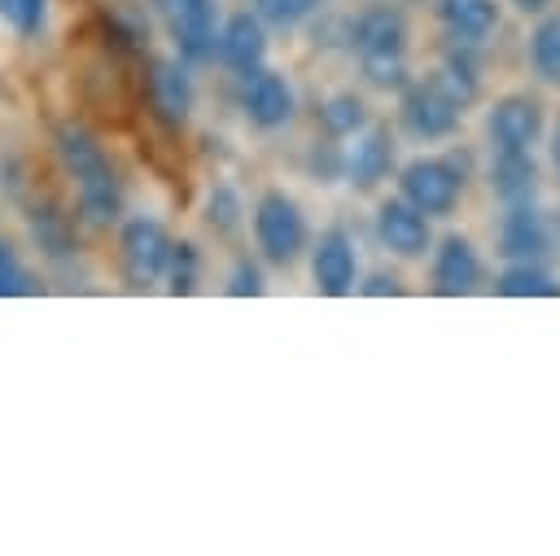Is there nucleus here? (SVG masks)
<instances>
[{
    "instance_id": "21",
    "label": "nucleus",
    "mask_w": 560,
    "mask_h": 556,
    "mask_svg": "<svg viewBox=\"0 0 560 556\" xmlns=\"http://www.w3.org/2000/svg\"><path fill=\"white\" fill-rule=\"evenodd\" d=\"M499 293L503 298H556L560 285L542 263H508L499 276Z\"/></svg>"
},
{
    "instance_id": "7",
    "label": "nucleus",
    "mask_w": 560,
    "mask_h": 556,
    "mask_svg": "<svg viewBox=\"0 0 560 556\" xmlns=\"http://www.w3.org/2000/svg\"><path fill=\"white\" fill-rule=\"evenodd\" d=\"M486 127H490V140L499 153H529L542 136V105L525 92H512V96L494 101Z\"/></svg>"
},
{
    "instance_id": "5",
    "label": "nucleus",
    "mask_w": 560,
    "mask_h": 556,
    "mask_svg": "<svg viewBox=\"0 0 560 556\" xmlns=\"http://www.w3.org/2000/svg\"><path fill=\"white\" fill-rule=\"evenodd\" d=\"M184 61H210L219 39V0H153Z\"/></svg>"
},
{
    "instance_id": "10",
    "label": "nucleus",
    "mask_w": 560,
    "mask_h": 556,
    "mask_svg": "<svg viewBox=\"0 0 560 556\" xmlns=\"http://www.w3.org/2000/svg\"><path fill=\"white\" fill-rule=\"evenodd\" d=\"M547 250H551V228H547L542 210L534 201L508 206V215L499 223V254L508 263H538Z\"/></svg>"
},
{
    "instance_id": "1",
    "label": "nucleus",
    "mask_w": 560,
    "mask_h": 556,
    "mask_svg": "<svg viewBox=\"0 0 560 556\" xmlns=\"http://www.w3.org/2000/svg\"><path fill=\"white\" fill-rule=\"evenodd\" d=\"M350 48L372 88L407 83V18L389 4H372L350 26Z\"/></svg>"
},
{
    "instance_id": "32",
    "label": "nucleus",
    "mask_w": 560,
    "mask_h": 556,
    "mask_svg": "<svg viewBox=\"0 0 560 556\" xmlns=\"http://www.w3.org/2000/svg\"><path fill=\"white\" fill-rule=\"evenodd\" d=\"M512 4H516L521 13H542V9L551 4V0H512Z\"/></svg>"
},
{
    "instance_id": "20",
    "label": "nucleus",
    "mask_w": 560,
    "mask_h": 556,
    "mask_svg": "<svg viewBox=\"0 0 560 556\" xmlns=\"http://www.w3.org/2000/svg\"><path fill=\"white\" fill-rule=\"evenodd\" d=\"M433 83L464 109L468 101H477V92H481V79H477V61H472V53L459 44L442 66H438V74H433Z\"/></svg>"
},
{
    "instance_id": "28",
    "label": "nucleus",
    "mask_w": 560,
    "mask_h": 556,
    "mask_svg": "<svg viewBox=\"0 0 560 556\" xmlns=\"http://www.w3.org/2000/svg\"><path fill=\"white\" fill-rule=\"evenodd\" d=\"M315 9H319V0H254V13H258L267 26H280V31L306 22Z\"/></svg>"
},
{
    "instance_id": "13",
    "label": "nucleus",
    "mask_w": 560,
    "mask_h": 556,
    "mask_svg": "<svg viewBox=\"0 0 560 556\" xmlns=\"http://www.w3.org/2000/svg\"><path fill=\"white\" fill-rule=\"evenodd\" d=\"M394 166V140H389V127H368V131H354V144L341 153V175L359 188H372L389 175Z\"/></svg>"
},
{
    "instance_id": "6",
    "label": "nucleus",
    "mask_w": 560,
    "mask_h": 556,
    "mask_svg": "<svg viewBox=\"0 0 560 556\" xmlns=\"http://www.w3.org/2000/svg\"><path fill=\"white\" fill-rule=\"evenodd\" d=\"M459 105L433 83H407L402 88V105H398V118H402V131L416 136V140H446L455 127H459Z\"/></svg>"
},
{
    "instance_id": "2",
    "label": "nucleus",
    "mask_w": 560,
    "mask_h": 556,
    "mask_svg": "<svg viewBox=\"0 0 560 556\" xmlns=\"http://www.w3.org/2000/svg\"><path fill=\"white\" fill-rule=\"evenodd\" d=\"M254 241H258L262 258L276 263V267L298 263L302 250H306V219H302V206H298L289 193H280V188L262 193V197L254 201Z\"/></svg>"
},
{
    "instance_id": "23",
    "label": "nucleus",
    "mask_w": 560,
    "mask_h": 556,
    "mask_svg": "<svg viewBox=\"0 0 560 556\" xmlns=\"http://www.w3.org/2000/svg\"><path fill=\"white\" fill-rule=\"evenodd\" d=\"M319 123H324L328 136H354V131L368 127V109H363V101L354 92H337V96H328L319 105Z\"/></svg>"
},
{
    "instance_id": "33",
    "label": "nucleus",
    "mask_w": 560,
    "mask_h": 556,
    "mask_svg": "<svg viewBox=\"0 0 560 556\" xmlns=\"http://www.w3.org/2000/svg\"><path fill=\"white\" fill-rule=\"evenodd\" d=\"M551 162H556V171H560V123H556V131H551Z\"/></svg>"
},
{
    "instance_id": "17",
    "label": "nucleus",
    "mask_w": 560,
    "mask_h": 556,
    "mask_svg": "<svg viewBox=\"0 0 560 556\" xmlns=\"http://www.w3.org/2000/svg\"><path fill=\"white\" fill-rule=\"evenodd\" d=\"M57 158H61V166H66V175L74 184L88 179V175H96V171H109V158H105L101 140L88 127H79V123L57 127Z\"/></svg>"
},
{
    "instance_id": "15",
    "label": "nucleus",
    "mask_w": 560,
    "mask_h": 556,
    "mask_svg": "<svg viewBox=\"0 0 560 556\" xmlns=\"http://www.w3.org/2000/svg\"><path fill=\"white\" fill-rule=\"evenodd\" d=\"M149 101H153V114L171 127H184L188 114H192V79L179 61H153L149 66Z\"/></svg>"
},
{
    "instance_id": "11",
    "label": "nucleus",
    "mask_w": 560,
    "mask_h": 556,
    "mask_svg": "<svg viewBox=\"0 0 560 556\" xmlns=\"http://www.w3.org/2000/svg\"><path fill=\"white\" fill-rule=\"evenodd\" d=\"M214 57L236 70V74H249L262 66L267 57V22L258 13H232L223 26H219V39H214Z\"/></svg>"
},
{
    "instance_id": "12",
    "label": "nucleus",
    "mask_w": 560,
    "mask_h": 556,
    "mask_svg": "<svg viewBox=\"0 0 560 556\" xmlns=\"http://www.w3.org/2000/svg\"><path fill=\"white\" fill-rule=\"evenodd\" d=\"M376 236H381V245L389 250V254H398V258H424V250H429V219L411 206V201H402V197H394V201H381L376 206Z\"/></svg>"
},
{
    "instance_id": "30",
    "label": "nucleus",
    "mask_w": 560,
    "mask_h": 556,
    "mask_svg": "<svg viewBox=\"0 0 560 556\" xmlns=\"http://www.w3.org/2000/svg\"><path fill=\"white\" fill-rule=\"evenodd\" d=\"M228 293H232V298H258V293H262V271H258V263L241 258V263L232 267V276H228Z\"/></svg>"
},
{
    "instance_id": "31",
    "label": "nucleus",
    "mask_w": 560,
    "mask_h": 556,
    "mask_svg": "<svg viewBox=\"0 0 560 556\" xmlns=\"http://www.w3.org/2000/svg\"><path fill=\"white\" fill-rule=\"evenodd\" d=\"M363 293H398V280H394V276H385V271H376V276L363 285Z\"/></svg>"
},
{
    "instance_id": "29",
    "label": "nucleus",
    "mask_w": 560,
    "mask_h": 556,
    "mask_svg": "<svg viewBox=\"0 0 560 556\" xmlns=\"http://www.w3.org/2000/svg\"><path fill=\"white\" fill-rule=\"evenodd\" d=\"M22 293H35V280H31V271L22 267L18 250L0 236V298H22Z\"/></svg>"
},
{
    "instance_id": "9",
    "label": "nucleus",
    "mask_w": 560,
    "mask_h": 556,
    "mask_svg": "<svg viewBox=\"0 0 560 556\" xmlns=\"http://www.w3.org/2000/svg\"><path fill=\"white\" fill-rule=\"evenodd\" d=\"M241 105H245V118L258 127V131H280L289 118H293V88L280 70H249L245 74V92H241Z\"/></svg>"
},
{
    "instance_id": "24",
    "label": "nucleus",
    "mask_w": 560,
    "mask_h": 556,
    "mask_svg": "<svg viewBox=\"0 0 560 556\" xmlns=\"http://www.w3.org/2000/svg\"><path fill=\"white\" fill-rule=\"evenodd\" d=\"M31 232H35V241H39V250H44L48 258H66V254L74 250L70 223H66V215H57L52 206H44V210L31 215Z\"/></svg>"
},
{
    "instance_id": "27",
    "label": "nucleus",
    "mask_w": 560,
    "mask_h": 556,
    "mask_svg": "<svg viewBox=\"0 0 560 556\" xmlns=\"http://www.w3.org/2000/svg\"><path fill=\"white\" fill-rule=\"evenodd\" d=\"M0 18L18 31V35H39L44 18H48V0H0Z\"/></svg>"
},
{
    "instance_id": "18",
    "label": "nucleus",
    "mask_w": 560,
    "mask_h": 556,
    "mask_svg": "<svg viewBox=\"0 0 560 556\" xmlns=\"http://www.w3.org/2000/svg\"><path fill=\"white\" fill-rule=\"evenodd\" d=\"M74 197H79V215L92 223V228H105L122 215V184H118V171H96L88 179L74 184Z\"/></svg>"
},
{
    "instance_id": "8",
    "label": "nucleus",
    "mask_w": 560,
    "mask_h": 556,
    "mask_svg": "<svg viewBox=\"0 0 560 556\" xmlns=\"http://www.w3.org/2000/svg\"><path fill=\"white\" fill-rule=\"evenodd\" d=\"M311 276H315V289L328 293V298H346L354 293V280H359V254H354V241L346 228H328L319 232L315 250H311Z\"/></svg>"
},
{
    "instance_id": "22",
    "label": "nucleus",
    "mask_w": 560,
    "mask_h": 556,
    "mask_svg": "<svg viewBox=\"0 0 560 556\" xmlns=\"http://www.w3.org/2000/svg\"><path fill=\"white\" fill-rule=\"evenodd\" d=\"M529 66L542 83H560V18H542L529 35Z\"/></svg>"
},
{
    "instance_id": "16",
    "label": "nucleus",
    "mask_w": 560,
    "mask_h": 556,
    "mask_svg": "<svg viewBox=\"0 0 560 556\" xmlns=\"http://www.w3.org/2000/svg\"><path fill=\"white\" fill-rule=\"evenodd\" d=\"M438 22L446 26L455 44L477 48L499 26V4L494 0H438Z\"/></svg>"
},
{
    "instance_id": "14",
    "label": "nucleus",
    "mask_w": 560,
    "mask_h": 556,
    "mask_svg": "<svg viewBox=\"0 0 560 556\" xmlns=\"http://www.w3.org/2000/svg\"><path fill=\"white\" fill-rule=\"evenodd\" d=\"M481 285V254L472 250L468 236H446L433 254V289L446 298L472 293Z\"/></svg>"
},
{
    "instance_id": "19",
    "label": "nucleus",
    "mask_w": 560,
    "mask_h": 556,
    "mask_svg": "<svg viewBox=\"0 0 560 556\" xmlns=\"http://www.w3.org/2000/svg\"><path fill=\"white\" fill-rule=\"evenodd\" d=\"M490 193L503 206L534 201V193H538V166H534V158L529 153H499L494 166H490Z\"/></svg>"
},
{
    "instance_id": "4",
    "label": "nucleus",
    "mask_w": 560,
    "mask_h": 556,
    "mask_svg": "<svg viewBox=\"0 0 560 556\" xmlns=\"http://www.w3.org/2000/svg\"><path fill=\"white\" fill-rule=\"evenodd\" d=\"M118 250H122V276L131 289H149L162 280L166 271V258H171V236L158 219H127L122 223V236H118Z\"/></svg>"
},
{
    "instance_id": "25",
    "label": "nucleus",
    "mask_w": 560,
    "mask_h": 556,
    "mask_svg": "<svg viewBox=\"0 0 560 556\" xmlns=\"http://www.w3.org/2000/svg\"><path fill=\"white\" fill-rule=\"evenodd\" d=\"M197 271H201V254L192 241H171V258H166V289L171 293H192L197 289Z\"/></svg>"
},
{
    "instance_id": "26",
    "label": "nucleus",
    "mask_w": 560,
    "mask_h": 556,
    "mask_svg": "<svg viewBox=\"0 0 560 556\" xmlns=\"http://www.w3.org/2000/svg\"><path fill=\"white\" fill-rule=\"evenodd\" d=\"M241 215H245V206H241L236 188L214 184V188H210V201H206V223H210L219 236H232V232L241 228Z\"/></svg>"
},
{
    "instance_id": "3",
    "label": "nucleus",
    "mask_w": 560,
    "mask_h": 556,
    "mask_svg": "<svg viewBox=\"0 0 560 556\" xmlns=\"http://www.w3.org/2000/svg\"><path fill=\"white\" fill-rule=\"evenodd\" d=\"M398 188H402V201H411L424 219H438V215H451L459 206L464 171L451 158H416L402 166Z\"/></svg>"
}]
</instances>
